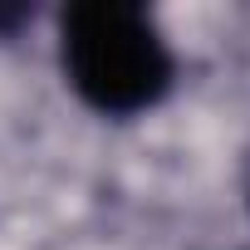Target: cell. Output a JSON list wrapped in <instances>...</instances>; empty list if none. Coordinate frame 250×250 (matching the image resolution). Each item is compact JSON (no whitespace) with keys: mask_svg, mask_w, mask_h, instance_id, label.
I'll return each mask as SVG.
<instances>
[{"mask_svg":"<svg viewBox=\"0 0 250 250\" xmlns=\"http://www.w3.org/2000/svg\"><path fill=\"white\" fill-rule=\"evenodd\" d=\"M64 88L108 123H133L177 88V49L138 0H69L54 15Z\"/></svg>","mask_w":250,"mask_h":250,"instance_id":"1","label":"cell"},{"mask_svg":"<svg viewBox=\"0 0 250 250\" xmlns=\"http://www.w3.org/2000/svg\"><path fill=\"white\" fill-rule=\"evenodd\" d=\"M25 25H35V5H20V0H0V44L15 40Z\"/></svg>","mask_w":250,"mask_h":250,"instance_id":"2","label":"cell"},{"mask_svg":"<svg viewBox=\"0 0 250 250\" xmlns=\"http://www.w3.org/2000/svg\"><path fill=\"white\" fill-rule=\"evenodd\" d=\"M240 187H245V211H250V152H245V177H240Z\"/></svg>","mask_w":250,"mask_h":250,"instance_id":"3","label":"cell"}]
</instances>
